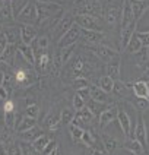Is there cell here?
I'll use <instances>...</instances> for the list:
<instances>
[{"label": "cell", "mask_w": 149, "mask_h": 155, "mask_svg": "<svg viewBox=\"0 0 149 155\" xmlns=\"http://www.w3.org/2000/svg\"><path fill=\"white\" fill-rule=\"evenodd\" d=\"M130 91H131V84H124V82H121L120 79H118V81H114V91L113 92H115L118 97L126 98Z\"/></svg>", "instance_id": "22"}, {"label": "cell", "mask_w": 149, "mask_h": 155, "mask_svg": "<svg viewBox=\"0 0 149 155\" xmlns=\"http://www.w3.org/2000/svg\"><path fill=\"white\" fill-rule=\"evenodd\" d=\"M50 140H51V139L48 138L47 135H44V133H43V135H40V136H38V138L32 142V147H34L38 152H41V154H43L44 149H45V148H47V145L50 143Z\"/></svg>", "instance_id": "29"}, {"label": "cell", "mask_w": 149, "mask_h": 155, "mask_svg": "<svg viewBox=\"0 0 149 155\" xmlns=\"http://www.w3.org/2000/svg\"><path fill=\"white\" fill-rule=\"evenodd\" d=\"M96 140H98V138H96V135L94 133V132H92V130H85L80 142H82L83 145H86L88 148H91L96 142Z\"/></svg>", "instance_id": "34"}, {"label": "cell", "mask_w": 149, "mask_h": 155, "mask_svg": "<svg viewBox=\"0 0 149 155\" xmlns=\"http://www.w3.org/2000/svg\"><path fill=\"white\" fill-rule=\"evenodd\" d=\"M3 81H5V72L0 70V86L3 85Z\"/></svg>", "instance_id": "52"}, {"label": "cell", "mask_w": 149, "mask_h": 155, "mask_svg": "<svg viewBox=\"0 0 149 155\" xmlns=\"http://www.w3.org/2000/svg\"><path fill=\"white\" fill-rule=\"evenodd\" d=\"M0 155H8V149L3 145H0Z\"/></svg>", "instance_id": "51"}, {"label": "cell", "mask_w": 149, "mask_h": 155, "mask_svg": "<svg viewBox=\"0 0 149 155\" xmlns=\"http://www.w3.org/2000/svg\"><path fill=\"white\" fill-rule=\"evenodd\" d=\"M101 142H102V145H104L105 151H107L110 155L114 154V151L118 148V142H117V139L111 138V136H108V135H102V136H101Z\"/></svg>", "instance_id": "25"}, {"label": "cell", "mask_w": 149, "mask_h": 155, "mask_svg": "<svg viewBox=\"0 0 149 155\" xmlns=\"http://www.w3.org/2000/svg\"><path fill=\"white\" fill-rule=\"evenodd\" d=\"M8 45H9L8 38H6V35H5V32L2 31V32H0V57L3 56V53L6 51Z\"/></svg>", "instance_id": "46"}, {"label": "cell", "mask_w": 149, "mask_h": 155, "mask_svg": "<svg viewBox=\"0 0 149 155\" xmlns=\"http://www.w3.org/2000/svg\"><path fill=\"white\" fill-rule=\"evenodd\" d=\"M48 45H50V38H48L47 35H38V37L35 38V41L32 43V47H34V51H35V57L47 51Z\"/></svg>", "instance_id": "17"}, {"label": "cell", "mask_w": 149, "mask_h": 155, "mask_svg": "<svg viewBox=\"0 0 149 155\" xmlns=\"http://www.w3.org/2000/svg\"><path fill=\"white\" fill-rule=\"evenodd\" d=\"M40 135H43L41 129H40L38 126H34L32 129L26 130V132H22V133H21V139H22L24 142H29V143H32V142H34Z\"/></svg>", "instance_id": "24"}, {"label": "cell", "mask_w": 149, "mask_h": 155, "mask_svg": "<svg viewBox=\"0 0 149 155\" xmlns=\"http://www.w3.org/2000/svg\"><path fill=\"white\" fill-rule=\"evenodd\" d=\"M34 126H37V119H32L29 116H22L21 119L18 117L16 119V126H15V130L18 133H22V132H26V130L32 129Z\"/></svg>", "instance_id": "16"}, {"label": "cell", "mask_w": 149, "mask_h": 155, "mask_svg": "<svg viewBox=\"0 0 149 155\" xmlns=\"http://www.w3.org/2000/svg\"><path fill=\"white\" fill-rule=\"evenodd\" d=\"M142 48H143L142 41L139 40V37L136 35V32H134V35L131 37L130 41H129V44H127V51L133 53V54H138L139 51H142Z\"/></svg>", "instance_id": "28"}, {"label": "cell", "mask_w": 149, "mask_h": 155, "mask_svg": "<svg viewBox=\"0 0 149 155\" xmlns=\"http://www.w3.org/2000/svg\"><path fill=\"white\" fill-rule=\"evenodd\" d=\"M9 100V92L5 86H0V101H8Z\"/></svg>", "instance_id": "48"}, {"label": "cell", "mask_w": 149, "mask_h": 155, "mask_svg": "<svg viewBox=\"0 0 149 155\" xmlns=\"http://www.w3.org/2000/svg\"><path fill=\"white\" fill-rule=\"evenodd\" d=\"M38 114H40V107H38L35 103L26 105L25 116H29V117H32V119H37V117H38Z\"/></svg>", "instance_id": "41"}, {"label": "cell", "mask_w": 149, "mask_h": 155, "mask_svg": "<svg viewBox=\"0 0 149 155\" xmlns=\"http://www.w3.org/2000/svg\"><path fill=\"white\" fill-rule=\"evenodd\" d=\"M73 24H75V18L70 16L69 13H64V15H63V18L60 19V22H59V24H57V26L54 28V29H56V32H57V41H59L61 37H63V35L69 31Z\"/></svg>", "instance_id": "10"}, {"label": "cell", "mask_w": 149, "mask_h": 155, "mask_svg": "<svg viewBox=\"0 0 149 155\" xmlns=\"http://www.w3.org/2000/svg\"><path fill=\"white\" fill-rule=\"evenodd\" d=\"M130 2L131 10H133V16L136 24H139L142 16L145 15V12L149 9V0H129Z\"/></svg>", "instance_id": "9"}, {"label": "cell", "mask_w": 149, "mask_h": 155, "mask_svg": "<svg viewBox=\"0 0 149 155\" xmlns=\"http://www.w3.org/2000/svg\"><path fill=\"white\" fill-rule=\"evenodd\" d=\"M133 139L139 140L142 143V147L145 149H149L148 147V129H146V123H145V119L143 116L139 114V117L136 119V126H134V130H133Z\"/></svg>", "instance_id": "5"}, {"label": "cell", "mask_w": 149, "mask_h": 155, "mask_svg": "<svg viewBox=\"0 0 149 155\" xmlns=\"http://www.w3.org/2000/svg\"><path fill=\"white\" fill-rule=\"evenodd\" d=\"M143 81L149 82V68H148L146 70H145V73H143Z\"/></svg>", "instance_id": "50"}, {"label": "cell", "mask_w": 149, "mask_h": 155, "mask_svg": "<svg viewBox=\"0 0 149 155\" xmlns=\"http://www.w3.org/2000/svg\"><path fill=\"white\" fill-rule=\"evenodd\" d=\"M57 147H59V143H57L56 140H50V143H48V145H47V148L44 149L43 155H48L50 152H53V151H54V149H56Z\"/></svg>", "instance_id": "47"}, {"label": "cell", "mask_w": 149, "mask_h": 155, "mask_svg": "<svg viewBox=\"0 0 149 155\" xmlns=\"http://www.w3.org/2000/svg\"><path fill=\"white\" fill-rule=\"evenodd\" d=\"M143 155H145V154H143Z\"/></svg>", "instance_id": "58"}, {"label": "cell", "mask_w": 149, "mask_h": 155, "mask_svg": "<svg viewBox=\"0 0 149 155\" xmlns=\"http://www.w3.org/2000/svg\"><path fill=\"white\" fill-rule=\"evenodd\" d=\"M80 34H82V28H80V26L75 22L69 31H67V32H66V34L63 35L60 40L57 41V44H59V48L69 47V45H75V44H76V41L80 38Z\"/></svg>", "instance_id": "4"}, {"label": "cell", "mask_w": 149, "mask_h": 155, "mask_svg": "<svg viewBox=\"0 0 149 155\" xmlns=\"http://www.w3.org/2000/svg\"><path fill=\"white\" fill-rule=\"evenodd\" d=\"M16 51H18V45H13V44H9L6 51L3 53V56L0 57V60L3 61L5 64L8 66H13V61H15V56H16Z\"/></svg>", "instance_id": "19"}, {"label": "cell", "mask_w": 149, "mask_h": 155, "mask_svg": "<svg viewBox=\"0 0 149 155\" xmlns=\"http://www.w3.org/2000/svg\"><path fill=\"white\" fill-rule=\"evenodd\" d=\"M89 94H91V100L92 101H96V103H101V104H105L108 101V94L104 92L99 86L96 85L89 86Z\"/></svg>", "instance_id": "18"}, {"label": "cell", "mask_w": 149, "mask_h": 155, "mask_svg": "<svg viewBox=\"0 0 149 155\" xmlns=\"http://www.w3.org/2000/svg\"><path fill=\"white\" fill-rule=\"evenodd\" d=\"M18 51L21 53V56L25 59V61L31 66H35L37 63V57H35V51H34V47L31 44H19L18 45Z\"/></svg>", "instance_id": "12"}, {"label": "cell", "mask_w": 149, "mask_h": 155, "mask_svg": "<svg viewBox=\"0 0 149 155\" xmlns=\"http://www.w3.org/2000/svg\"><path fill=\"white\" fill-rule=\"evenodd\" d=\"M48 64H50V54L45 51L43 54H40V56H37V63H35V66H38L41 70H45L48 68Z\"/></svg>", "instance_id": "36"}, {"label": "cell", "mask_w": 149, "mask_h": 155, "mask_svg": "<svg viewBox=\"0 0 149 155\" xmlns=\"http://www.w3.org/2000/svg\"><path fill=\"white\" fill-rule=\"evenodd\" d=\"M15 82H16V79L15 76H12L10 73H5V81H3V86L8 89L9 95L13 92V86H15Z\"/></svg>", "instance_id": "39"}, {"label": "cell", "mask_w": 149, "mask_h": 155, "mask_svg": "<svg viewBox=\"0 0 149 155\" xmlns=\"http://www.w3.org/2000/svg\"><path fill=\"white\" fill-rule=\"evenodd\" d=\"M3 111H15V104L13 101H5V105H3Z\"/></svg>", "instance_id": "49"}, {"label": "cell", "mask_w": 149, "mask_h": 155, "mask_svg": "<svg viewBox=\"0 0 149 155\" xmlns=\"http://www.w3.org/2000/svg\"><path fill=\"white\" fill-rule=\"evenodd\" d=\"M73 51H75V45H69V47L59 48V53H57V64H59V68H61L66 61L69 60L70 54Z\"/></svg>", "instance_id": "23"}, {"label": "cell", "mask_w": 149, "mask_h": 155, "mask_svg": "<svg viewBox=\"0 0 149 155\" xmlns=\"http://www.w3.org/2000/svg\"><path fill=\"white\" fill-rule=\"evenodd\" d=\"M29 0H10V5H12V12H13V16L16 19V16L19 15V12L22 10V8L25 6Z\"/></svg>", "instance_id": "38"}, {"label": "cell", "mask_w": 149, "mask_h": 155, "mask_svg": "<svg viewBox=\"0 0 149 155\" xmlns=\"http://www.w3.org/2000/svg\"><path fill=\"white\" fill-rule=\"evenodd\" d=\"M16 119L18 116L15 111H5V127L8 130H13L16 126Z\"/></svg>", "instance_id": "32"}, {"label": "cell", "mask_w": 149, "mask_h": 155, "mask_svg": "<svg viewBox=\"0 0 149 155\" xmlns=\"http://www.w3.org/2000/svg\"><path fill=\"white\" fill-rule=\"evenodd\" d=\"M21 148H22V155H43L41 152H38L34 147H32V143H29V142H21Z\"/></svg>", "instance_id": "37"}, {"label": "cell", "mask_w": 149, "mask_h": 155, "mask_svg": "<svg viewBox=\"0 0 149 155\" xmlns=\"http://www.w3.org/2000/svg\"><path fill=\"white\" fill-rule=\"evenodd\" d=\"M98 86L107 92V94H111L114 91V79L113 78H110L108 75H104V76L99 78V81H98Z\"/></svg>", "instance_id": "27"}, {"label": "cell", "mask_w": 149, "mask_h": 155, "mask_svg": "<svg viewBox=\"0 0 149 155\" xmlns=\"http://www.w3.org/2000/svg\"><path fill=\"white\" fill-rule=\"evenodd\" d=\"M16 21H19L21 24L34 25L35 22H37V6H35V0H29L25 6L22 8V10L19 12V15L16 16Z\"/></svg>", "instance_id": "3"}, {"label": "cell", "mask_w": 149, "mask_h": 155, "mask_svg": "<svg viewBox=\"0 0 149 155\" xmlns=\"http://www.w3.org/2000/svg\"><path fill=\"white\" fill-rule=\"evenodd\" d=\"M0 63H3V61H2V60H0Z\"/></svg>", "instance_id": "56"}, {"label": "cell", "mask_w": 149, "mask_h": 155, "mask_svg": "<svg viewBox=\"0 0 149 155\" xmlns=\"http://www.w3.org/2000/svg\"><path fill=\"white\" fill-rule=\"evenodd\" d=\"M136 35L142 41L143 48H149V31H136Z\"/></svg>", "instance_id": "44"}, {"label": "cell", "mask_w": 149, "mask_h": 155, "mask_svg": "<svg viewBox=\"0 0 149 155\" xmlns=\"http://www.w3.org/2000/svg\"><path fill=\"white\" fill-rule=\"evenodd\" d=\"M83 132H85L83 127L76 126V124H73V123L69 124V133H70V136H72V140H73V142H76V143L80 142V140H82V136H83Z\"/></svg>", "instance_id": "31"}, {"label": "cell", "mask_w": 149, "mask_h": 155, "mask_svg": "<svg viewBox=\"0 0 149 155\" xmlns=\"http://www.w3.org/2000/svg\"><path fill=\"white\" fill-rule=\"evenodd\" d=\"M57 152H59V147L56 148V149H54L53 152H50V154H48V155H57Z\"/></svg>", "instance_id": "53"}, {"label": "cell", "mask_w": 149, "mask_h": 155, "mask_svg": "<svg viewBox=\"0 0 149 155\" xmlns=\"http://www.w3.org/2000/svg\"><path fill=\"white\" fill-rule=\"evenodd\" d=\"M85 47L89 51L94 53L96 57H99L102 61H105V63H108L110 60H113L114 57L120 56L118 50H114V48L105 45V44H85Z\"/></svg>", "instance_id": "2"}, {"label": "cell", "mask_w": 149, "mask_h": 155, "mask_svg": "<svg viewBox=\"0 0 149 155\" xmlns=\"http://www.w3.org/2000/svg\"><path fill=\"white\" fill-rule=\"evenodd\" d=\"M120 16H121V9L115 8V6H108L105 10V19L110 25H115Z\"/></svg>", "instance_id": "21"}, {"label": "cell", "mask_w": 149, "mask_h": 155, "mask_svg": "<svg viewBox=\"0 0 149 155\" xmlns=\"http://www.w3.org/2000/svg\"><path fill=\"white\" fill-rule=\"evenodd\" d=\"M3 32L6 35L9 44L19 45V44L22 43V40H21V26H13V25L6 26V28L3 29Z\"/></svg>", "instance_id": "15"}, {"label": "cell", "mask_w": 149, "mask_h": 155, "mask_svg": "<svg viewBox=\"0 0 149 155\" xmlns=\"http://www.w3.org/2000/svg\"><path fill=\"white\" fill-rule=\"evenodd\" d=\"M59 123H61L60 117H56L54 114L50 113V114L45 117V120H44V126H45L47 129H50V130H56L57 127H59Z\"/></svg>", "instance_id": "33"}, {"label": "cell", "mask_w": 149, "mask_h": 155, "mask_svg": "<svg viewBox=\"0 0 149 155\" xmlns=\"http://www.w3.org/2000/svg\"><path fill=\"white\" fill-rule=\"evenodd\" d=\"M124 148L133 155H143L145 151H146L145 148L142 147V143L139 140H136V139H127V142L124 143Z\"/></svg>", "instance_id": "20"}, {"label": "cell", "mask_w": 149, "mask_h": 155, "mask_svg": "<svg viewBox=\"0 0 149 155\" xmlns=\"http://www.w3.org/2000/svg\"><path fill=\"white\" fill-rule=\"evenodd\" d=\"M6 149H8V155H22V148H21V145L18 142H13Z\"/></svg>", "instance_id": "45"}, {"label": "cell", "mask_w": 149, "mask_h": 155, "mask_svg": "<svg viewBox=\"0 0 149 155\" xmlns=\"http://www.w3.org/2000/svg\"><path fill=\"white\" fill-rule=\"evenodd\" d=\"M72 103H73V108H75V111H80V110L86 105V101H85V100H83V98H82L78 92L75 94V97H73V101H72Z\"/></svg>", "instance_id": "40"}, {"label": "cell", "mask_w": 149, "mask_h": 155, "mask_svg": "<svg viewBox=\"0 0 149 155\" xmlns=\"http://www.w3.org/2000/svg\"><path fill=\"white\" fill-rule=\"evenodd\" d=\"M72 86H73V89L80 91V89L89 88V86H91V84H89V81H88L86 78L79 76V78H73V81H72Z\"/></svg>", "instance_id": "35"}, {"label": "cell", "mask_w": 149, "mask_h": 155, "mask_svg": "<svg viewBox=\"0 0 149 155\" xmlns=\"http://www.w3.org/2000/svg\"><path fill=\"white\" fill-rule=\"evenodd\" d=\"M133 104H134L136 108H139V110H142V111L146 110V108H149V100L148 98H138V97H134Z\"/></svg>", "instance_id": "43"}, {"label": "cell", "mask_w": 149, "mask_h": 155, "mask_svg": "<svg viewBox=\"0 0 149 155\" xmlns=\"http://www.w3.org/2000/svg\"><path fill=\"white\" fill-rule=\"evenodd\" d=\"M75 116H76L75 108H69V107L63 108V110H61V113H60V121H61V124H67V126H69L70 123L73 121Z\"/></svg>", "instance_id": "30"}, {"label": "cell", "mask_w": 149, "mask_h": 155, "mask_svg": "<svg viewBox=\"0 0 149 155\" xmlns=\"http://www.w3.org/2000/svg\"><path fill=\"white\" fill-rule=\"evenodd\" d=\"M131 92L138 98H148L149 100V85L146 81L140 79L131 84Z\"/></svg>", "instance_id": "14"}, {"label": "cell", "mask_w": 149, "mask_h": 155, "mask_svg": "<svg viewBox=\"0 0 149 155\" xmlns=\"http://www.w3.org/2000/svg\"><path fill=\"white\" fill-rule=\"evenodd\" d=\"M75 22L78 24L82 29H89V31H99L104 32V26H102V21L96 15H91V13H80L75 16Z\"/></svg>", "instance_id": "1"}, {"label": "cell", "mask_w": 149, "mask_h": 155, "mask_svg": "<svg viewBox=\"0 0 149 155\" xmlns=\"http://www.w3.org/2000/svg\"><path fill=\"white\" fill-rule=\"evenodd\" d=\"M145 155H149V149H146V151H145Z\"/></svg>", "instance_id": "54"}, {"label": "cell", "mask_w": 149, "mask_h": 155, "mask_svg": "<svg viewBox=\"0 0 149 155\" xmlns=\"http://www.w3.org/2000/svg\"><path fill=\"white\" fill-rule=\"evenodd\" d=\"M37 37H38V28L35 25H29V24H22L21 25V40H22V44L34 43Z\"/></svg>", "instance_id": "8"}, {"label": "cell", "mask_w": 149, "mask_h": 155, "mask_svg": "<svg viewBox=\"0 0 149 155\" xmlns=\"http://www.w3.org/2000/svg\"><path fill=\"white\" fill-rule=\"evenodd\" d=\"M15 79H16L18 84H21V85H25V86L31 85L32 84V81H31V70H25V69L16 70Z\"/></svg>", "instance_id": "26"}, {"label": "cell", "mask_w": 149, "mask_h": 155, "mask_svg": "<svg viewBox=\"0 0 149 155\" xmlns=\"http://www.w3.org/2000/svg\"><path fill=\"white\" fill-rule=\"evenodd\" d=\"M117 113H118V105L117 104H110L107 105L102 113L99 114V126L101 127H105L108 126L111 121L117 120Z\"/></svg>", "instance_id": "7"}, {"label": "cell", "mask_w": 149, "mask_h": 155, "mask_svg": "<svg viewBox=\"0 0 149 155\" xmlns=\"http://www.w3.org/2000/svg\"><path fill=\"white\" fill-rule=\"evenodd\" d=\"M80 38L86 44H102L105 40V34L99 31H89V29H82Z\"/></svg>", "instance_id": "11"}, {"label": "cell", "mask_w": 149, "mask_h": 155, "mask_svg": "<svg viewBox=\"0 0 149 155\" xmlns=\"http://www.w3.org/2000/svg\"><path fill=\"white\" fill-rule=\"evenodd\" d=\"M82 70H83V61L80 60V59H76V60L73 61V66H72V73H73V76L79 78V75L82 73Z\"/></svg>", "instance_id": "42"}, {"label": "cell", "mask_w": 149, "mask_h": 155, "mask_svg": "<svg viewBox=\"0 0 149 155\" xmlns=\"http://www.w3.org/2000/svg\"><path fill=\"white\" fill-rule=\"evenodd\" d=\"M120 66H121V56H117L107 63V66H105L107 75L113 78L114 81H118L120 79Z\"/></svg>", "instance_id": "13"}, {"label": "cell", "mask_w": 149, "mask_h": 155, "mask_svg": "<svg viewBox=\"0 0 149 155\" xmlns=\"http://www.w3.org/2000/svg\"><path fill=\"white\" fill-rule=\"evenodd\" d=\"M118 105V104H117ZM117 121L121 127L124 136H127L129 139H133V127H131V120L130 116L127 114L126 110H123L121 107L118 105V113H117Z\"/></svg>", "instance_id": "6"}, {"label": "cell", "mask_w": 149, "mask_h": 155, "mask_svg": "<svg viewBox=\"0 0 149 155\" xmlns=\"http://www.w3.org/2000/svg\"><path fill=\"white\" fill-rule=\"evenodd\" d=\"M0 32H2V29H0Z\"/></svg>", "instance_id": "57"}, {"label": "cell", "mask_w": 149, "mask_h": 155, "mask_svg": "<svg viewBox=\"0 0 149 155\" xmlns=\"http://www.w3.org/2000/svg\"><path fill=\"white\" fill-rule=\"evenodd\" d=\"M45 2H53V0H45Z\"/></svg>", "instance_id": "55"}]
</instances>
